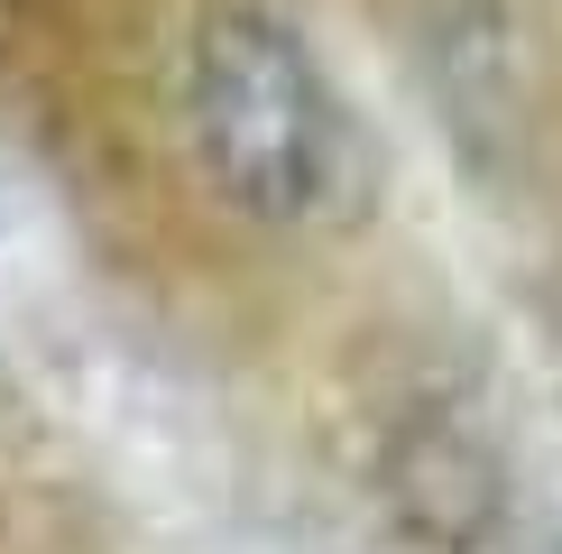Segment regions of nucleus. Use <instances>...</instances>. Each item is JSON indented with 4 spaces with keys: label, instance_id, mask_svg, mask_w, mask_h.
I'll list each match as a JSON object with an SVG mask.
<instances>
[{
    "label": "nucleus",
    "instance_id": "nucleus-2",
    "mask_svg": "<svg viewBox=\"0 0 562 554\" xmlns=\"http://www.w3.org/2000/svg\"><path fill=\"white\" fill-rule=\"evenodd\" d=\"M387 499L425 545L471 554L488 527H498L507 480H498V462H488L480 425H461L452 407H415L406 425H396V444H387Z\"/></svg>",
    "mask_w": 562,
    "mask_h": 554
},
{
    "label": "nucleus",
    "instance_id": "nucleus-1",
    "mask_svg": "<svg viewBox=\"0 0 562 554\" xmlns=\"http://www.w3.org/2000/svg\"><path fill=\"white\" fill-rule=\"evenodd\" d=\"M176 111H184L194 176L231 213L304 222L341 195V111L286 19L249 10V0L203 10L194 37H184Z\"/></svg>",
    "mask_w": 562,
    "mask_h": 554
}]
</instances>
